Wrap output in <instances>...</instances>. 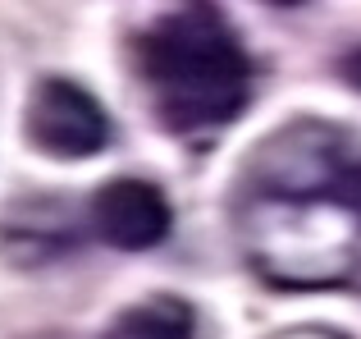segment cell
<instances>
[{"instance_id": "6da1fadb", "label": "cell", "mask_w": 361, "mask_h": 339, "mask_svg": "<svg viewBox=\"0 0 361 339\" xmlns=\"http://www.w3.org/2000/svg\"><path fill=\"white\" fill-rule=\"evenodd\" d=\"M233 239L270 289L361 285V133L293 119L256 143L233 184Z\"/></svg>"}, {"instance_id": "7a4b0ae2", "label": "cell", "mask_w": 361, "mask_h": 339, "mask_svg": "<svg viewBox=\"0 0 361 339\" xmlns=\"http://www.w3.org/2000/svg\"><path fill=\"white\" fill-rule=\"evenodd\" d=\"M133 69L147 83L156 119L188 143L215 138L252 101V60L238 32L206 0L151 18L133 42Z\"/></svg>"}, {"instance_id": "3957f363", "label": "cell", "mask_w": 361, "mask_h": 339, "mask_svg": "<svg viewBox=\"0 0 361 339\" xmlns=\"http://www.w3.org/2000/svg\"><path fill=\"white\" fill-rule=\"evenodd\" d=\"M27 147L51 161H87L115 143V119L73 78H42L23 110Z\"/></svg>"}, {"instance_id": "277c9868", "label": "cell", "mask_w": 361, "mask_h": 339, "mask_svg": "<svg viewBox=\"0 0 361 339\" xmlns=\"http://www.w3.org/2000/svg\"><path fill=\"white\" fill-rule=\"evenodd\" d=\"M87 225L101 243H110L119 252H151L169 239L174 211H169V197L151 179L128 174L97 188V197L87 206Z\"/></svg>"}, {"instance_id": "5b68a950", "label": "cell", "mask_w": 361, "mask_h": 339, "mask_svg": "<svg viewBox=\"0 0 361 339\" xmlns=\"http://www.w3.org/2000/svg\"><path fill=\"white\" fill-rule=\"evenodd\" d=\"M69 248H78V220H73L64 197H14L0 215V252L5 261L32 270L46 261L64 257Z\"/></svg>"}, {"instance_id": "8992f818", "label": "cell", "mask_w": 361, "mask_h": 339, "mask_svg": "<svg viewBox=\"0 0 361 339\" xmlns=\"http://www.w3.org/2000/svg\"><path fill=\"white\" fill-rule=\"evenodd\" d=\"M197 335H202V321H197V307L188 298L151 294L123 307L101 339H197Z\"/></svg>"}, {"instance_id": "52a82bcc", "label": "cell", "mask_w": 361, "mask_h": 339, "mask_svg": "<svg viewBox=\"0 0 361 339\" xmlns=\"http://www.w3.org/2000/svg\"><path fill=\"white\" fill-rule=\"evenodd\" d=\"M265 339H353L343 331H329V326H288V331H274Z\"/></svg>"}, {"instance_id": "ba28073f", "label": "cell", "mask_w": 361, "mask_h": 339, "mask_svg": "<svg viewBox=\"0 0 361 339\" xmlns=\"http://www.w3.org/2000/svg\"><path fill=\"white\" fill-rule=\"evenodd\" d=\"M338 73H343V83H348V88H357V92H361V51L343 55V64H338Z\"/></svg>"}, {"instance_id": "9c48e42d", "label": "cell", "mask_w": 361, "mask_h": 339, "mask_svg": "<svg viewBox=\"0 0 361 339\" xmlns=\"http://www.w3.org/2000/svg\"><path fill=\"white\" fill-rule=\"evenodd\" d=\"M265 5H274V9H293V5H307V0H265Z\"/></svg>"}]
</instances>
